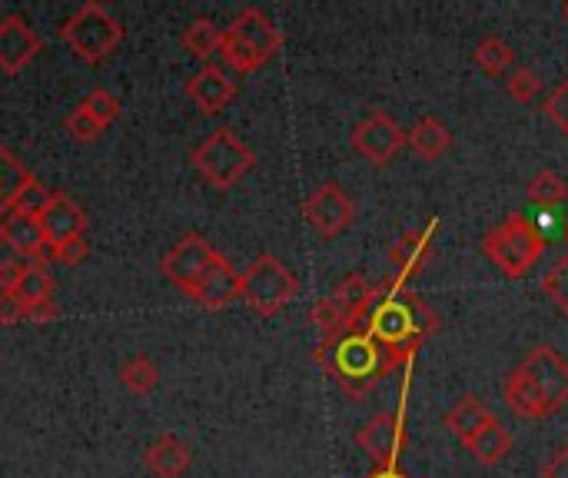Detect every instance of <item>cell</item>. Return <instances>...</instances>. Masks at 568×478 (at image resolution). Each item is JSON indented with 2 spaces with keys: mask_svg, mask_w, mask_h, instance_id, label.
I'll return each mask as SVG.
<instances>
[{
  "mask_svg": "<svg viewBox=\"0 0 568 478\" xmlns=\"http://www.w3.org/2000/svg\"><path fill=\"white\" fill-rule=\"evenodd\" d=\"M213 256H216V250L206 243L200 232H187L180 243L163 256L160 269H163V276L169 282L190 295V289L200 282V276L206 273V266H210Z\"/></svg>",
  "mask_w": 568,
  "mask_h": 478,
  "instance_id": "13",
  "label": "cell"
},
{
  "mask_svg": "<svg viewBox=\"0 0 568 478\" xmlns=\"http://www.w3.org/2000/svg\"><path fill=\"white\" fill-rule=\"evenodd\" d=\"M40 47H43V40L24 17L11 14L0 21V71L4 74H21L40 53Z\"/></svg>",
  "mask_w": 568,
  "mask_h": 478,
  "instance_id": "16",
  "label": "cell"
},
{
  "mask_svg": "<svg viewBox=\"0 0 568 478\" xmlns=\"http://www.w3.org/2000/svg\"><path fill=\"white\" fill-rule=\"evenodd\" d=\"M84 110L97 120V124L100 127H110L113 124V120H117L121 116V100L117 97H113L106 87H97V90H90V97L84 100Z\"/></svg>",
  "mask_w": 568,
  "mask_h": 478,
  "instance_id": "32",
  "label": "cell"
},
{
  "mask_svg": "<svg viewBox=\"0 0 568 478\" xmlns=\"http://www.w3.org/2000/svg\"><path fill=\"white\" fill-rule=\"evenodd\" d=\"M526 197L532 206L539 210H555L568 200V184H565V176L558 169H539L532 179H529V187H526Z\"/></svg>",
  "mask_w": 568,
  "mask_h": 478,
  "instance_id": "25",
  "label": "cell"
},
{
  "mask_svg": "<svg viewBox=\"0 0 568 478\" xmlns=\"http://www.w3.org/2000/svg\"><path fill=\"white\" fill-rule=\"evenodd\" d=\"M505 90L516 103H535V97L542 93V77L532 67H513L505 74Z\"/></svg>",
  "mask_w": 568,
  "mask_h": 478,
  "instance_id": "31",
  "label": "cell"
},
{
  "mask_svg": "<svg viewBox=\"0 0 568 478\" xmlns=\"http://www.w3.org/2000/svg\"><path fill=\"white\" fill-rule=\"evenodd\" d=\"M37 223L43 229V239H50V243H67L74 236H84L87 213L67 193H53L47 210L37 216Z\"/></svg>",
  "mask_w": 568,
  "mask_h": 478,
  "instance_id": "18",
  "label": "cell"
},
{
  "mask_svg": "<svg viewBox=\"0 0 568 478\" xmlns=\"http://www.w3.org/2000/svg\"><path fill=\"white\" fill-rule=\"evenodd\" d=\"M561 21L568 24V0H565V4H561Z\"/></svg>",
  "mask_w": 568,
  "mask_h": 478,
  "instance_id": "43",
  "label": "cell"
},
{
  "mask_svg": "<svg viewBox=\"0 0 568 478\" xmlns=\"http://www.w3.org/2000/svg\"><path fill=\"white\" fill-rule=\"evenodd\" d=\"M436 229H439V219H429L422 229H409V232H403L400 239L392 243V250H389V263L395 266V279H400L403 286H409V279H416V276H422L426 273V266H429V260H432V236H436Z\"/></svg>",
  "mask_w": 568,
  "mask_h": 478,
  "instance_id": "14",
  "label": "cell"
},
{
  "mask_svg": "<svg viewBox=\"0 0 568 478\" xmlns=\"http://www.w3.org/2000/svg\"><path fill=\"white\" fill-rule=\"evenodd\" d=\"M505 405L519 418H548L568 405V358L555 345H535L505 379Z\"/></svg>",
  "mask_w": 568,
  "mask_h": 478,
  "instance_id": "2",
  "label": "cell"
},
{
  "mask_svg": "<svg viewBox=\"0 0 568 478\" xmlns=\"http://www.w3.org/2000/svg\"><path fill=\"white\" fill-rule=\"evenodd\" d=\"M53 289H56V286H53L50 269L30 263L27 273H24V279H21L17 289H14V295L21 299L24 306H34V303H43V299H53Z\"/></svg>",
  "mask_w": 568,
  "mask_h": 478,
  "instance_id": "29",
  "label": "cell"
},
{
  "mask_svg": "<svg viewBox=\"0 0 568 478\" xmlns=\"http://www.w3.org/2000/svg\"><path fill=\"white\" fill-rule=\"evenodd\" d=\"M313 358L350 399L369 395L392 373L386 352L363 329H350V332H339L332 339H319Z\"/></svg>",
  "mask_w": 568,
  "mask_h": 478,
  "instance_id": "3",
  "label": "cell"
},
{
  "mask_svg": "<svg viewBox=\"0 0 568 478\" xmlns=\"http://www.w3.org/2000/svg\"><path fill=\"white\" fill-rule=\"evenodd\" d=\"M27 273V263L21 260H0V292H14L17 282L24 279Z\"/></svg>",
  "mask_w": 568,
  "mask_h": 478,
  "instance_id": "38",
  "label": "cell"
},
{
  "mask_svg": "<svg viewBox=\"0 0 568 478\" xmlns=\"http://www.w3.org/2000/svg\"><path fill=\"white\" fill-rule=\"evenodd\" d=\"M485 260L508 279H522L545 253V236L526 213H508L482 236Z\"/></svg>",
  "mask_w": 568,
  "mask_h": 478,
  "instance_id": "4",
  "label": "cell"
},
{
  "mask_svg": "<svg viewBox=\"0 0 568 478\" xmlns=\"http://www.w3.org/2000/svg\"><path fill=\"white\" fill-rule=\"evenodd\" d=\"M366 478H409L406 471H400V465H395V468H373Z\"/></svg>",
  "mask_w": 568,
  "mask_h": 478,
  "instance_id": "42",
  "label": "cell"
},
{
  "mask_svg": "<svg viewBox=\"0 0 568 478\" xmlns=\"http://www.w3.org/2000/svg\"><path fill=\"white\" fill-rule=\"evenodd\" d=\"M472 60H476V67H479L485 77H502V74L513 71V64H516V50L508 47L505 37H498V34H485V37L476 43Z\"/></svg>",
  "mask_w": 568,
  "mask_h": 478,
  "instance_id": "24",
  "label": "cell"
},
{
  "mask_svg": "<svg viewBox=\"0 0 568 478\" xmlns=\"http://www.w3.org/2000/svg\"><path fill=\"white\" fill-rule=\"evenodd\" d=\"M0 236H4V243L11 250H17L21 256H30V260L43 243V229H40L37 216H24V213H8L0 219Z\"/></svg>",
  "mask_w": 568,
  "mask_h": 478,
  "instance_id": "22",
  "label": "cell"
},
{
  "mask_svg": "<svg viewBox=\"0 0 568 478\" xmlns=\"http://www.w3.org/2000/svg\"><path fill=\"white\" fill-rule=\"evenodd\" d=\"M279 47H282V30L260 8H247L219 34V53L226 67H233L237 74L260 71Z\"/></svg>",
  "mask_w": 568,
  "mask_h": 478,
  "instance_id": "5",
  "label": "cell"
},
{
  "mask_svg": "<svg viewBox=\"0 0 568 478\" xmlns=\"http://www.w3.org/2000/svg\"><path fill=\"white\" fill-rule=\"evenodd\" d=\"M64 127H67V134H71L77 143H93V140L103 134V127H100L97 120H93V116L84 110V103H80V106H77V110H74V113L64 120Z\"/></svg>",
  "mask_w": 568,
  "mask_h": 478,
  "instance_id": "34",
  "label": "cell"
},
{
  "mask_svg": "<svg viewBox=\"0 0 568 478\" xmlns=\"http://www.w3.org/2000/svg\"><path fill=\"white\" fill-rule=\"evenodd\" d=\"M87 239L84 236H74L67 239V243H56V263H64V266H80L87 260Z\"/></svg>",
  "mask_w": 568,
  "mask_h": 478,
  "instance_id": "36",
  "label": "cell"
},
{
  "mask_svg": "<svg viewBox=\"0 0 568 478\" xmlns=\"http://www.w3.org/2000/svg\"><path fill=\"white\" fill-rule=\"evenodd\" d=\"M539 478H568V442L542 465Z\"/></svg>",
  "mask_w": 568,
  "mask_h": 478,
  "instance_id": "39",
  "label": "cell"
},
{
  "mask_svg": "<svg viewBox=\"0 0 568 478\" xmlns=\"http://www.w3.org/2000/svg\"><path fill=\"white\" fill-rule=\"evenodd\" d=\"M0 247H4V236H0Z\"/></svg>",
  "mask_w": 568,
  "mask_h": 478,
  "instance_id": "44",
  "label": "cell"
},
{
  "mask_svg": "<svg viewBox=\"0 0 568 478\" xmlns=\"http://www.w3.org/2000/svg\"><path fill=\"white\" fill-rule=\"evenodd\" d=\"M466 449L472 452V458L479 462V465H498L508 452H513V432H508L498 418H492V423L485 426V429H479L469 442H466Z\"/></svg>",
  "mask_w": 568,
  "mask_h": 478,
  "instance_id": "23",
  "label": "cell"
},
{
  "mask_svg": "<svg viewBox=\"0 0 568 478\" xmlns=\"http://www.w3.org/2000/svg\"><path fill=\"white\" fill-rule=\"evenodd\" d=\"M30 173H27V166L0 143V219L8 216V210H11V200H14V193L21 190V184L27 179Z\"/></svg>",
  "mask_w": 568,
  "mask_h": 478,
  "instance_id": "26",
  "label": "cell"
},
{
  "mask_svg": "<svg viewBox=\"0 0 568 478\" xmlns=\"http://www.w3.org/2000/svg\"><path fill=\"white\" fill-rule=\"evenodd\" d=\"M190 462H193V452L177 436H163L147 449V468L153 478H184Z\"/></svg>",
  "mask_w": 568,
  "mask_h": 478,
  "instance_id": "21",
  "label": "cell"
},
{
  "mask_svg": "<svg viewBox=\"0 0 568 478\" xmlns=\"http://www.w3.org/2000/svg\"><path fill=\"white\" fill-rule=\"evenodd\" d=\"M21 319H27V306L14 292H0V326H17Z\"/></svg>",
  "mask_w": 568,
  "mask_h": 478,
  "instance_id": "37",
  "label": "cell"
},
{
  "mask_svg": "<svg viewBox=\"0 0 568 478\" xmlns=\"http://www.w3.org/2000/svg\"><path fill=\"white\" fill-rule=\"evenodd\" d=\"M542 289L548 292L552 303L568 316V256H561V260L542 276Z\"/></svg>",
  "mask_w": 568,
  "mask_h": 478,
  "instance_id": "33",
  "label": "cell"
},
{
  "mask_svg": "<svg viewBox=\"0 0 568 478\" xmlns=\"http://www.w3.org/2000/svg\"><path fill=\"white\" fill-rule=\"evenodd\" d=\"M61 37L84 64H103L124 40V27L103 4H84L74 17L64 21Z\"/></svg>",
  "mask_w": 568,
  "mask_h": 478,
  "instance_id": "7",
  "label": "cell"
},
{
  "mask_svg": "<svg viewBox=\"0 0 568 478\" xmlns=\"http://www.w3.org/2000/svg\"><path fill=\"white\" fill-rule=\"evenodd\" d=\"M56 316H61V306H56L53 299H43V303L27 306V319L30 323H53Z\"/></svg>",
  "mask_w": 568,
  "mask_h": 478,
  "instance_id": "40",
  "label": "cell"
},
{
  "mask_svg": "<svg viewBox=\"0 0 568 478\" xmlns=\"http://www.w3.org/2000/svg\"><path fill=\"white\" fill-rule=\"evenodd\" d=\"M240 289H243V276L216 253V256L210 260L206 273L200 276V282L190 289V299H197V303L206 306V310H223V306L237 303Z\"/></svg>",
  "mask_w": 568,
  "mask_h": 478,
  "instance_id": "15",
  "label": "cell"
},
{
  "mask_svg": "<svg viewBox=\"0 0 568 478\" xmlns=\"http://www.w3.org/2000/svg\"><path fill=\"white\" fill-rule=\"evenodd\" d=\"M187 97H190L206 116H213V113L226 110V103H230V100L237 97V80H230V74H226L223 67L206 64L200 74H193V77L187 80Z\"/></svg>",
  "mask_w": 568,
  "mask_h": 478,
  "instance_id": "17",
  "label": "cell"
},
{
  "mask_svg": "<svg viewBox=\"0 0 568 478\" xmlns=\"http://www.w3.org/2000/svg\"><path fill=\"white\" fill-rule=\"evenodd\" d=\"M492 418H495L492 408H489L479 395L466 392V395H459L456 402H452V408L442 415V426L466 445L479 429H485V426L492 423Z\"/></svg>",
  "mask_w": 568,
  "mask_h": 478,
  "instance_id": "19",
  "label": "cell"
},
{
  "mask_svg": "<svg viewBox=\"0 0 568 478\" xmlns=\"http://www.w3.org/2000/svg\"><path fill=\"white\" fill-rule=\"evenodd\" d=\"M34 263H37V266H43V269H47V266H53V263H56V243H50V239H43L40 250L34 253Z\"/></svg>",
  "mask_w": 568,
  "mask_h": 478,
  "instance_id": "41",
  "label": "cell"
},
{
  "mask_svg": "<svg viewBox=\"0 0 568 478\" xmlns=\"http://www.w3.org/2000/svg\"><path fill=\"white\" fill-rule=\"evenodd\" d=\"M121 382L134 395H150L160 382V369L150 363L147 355H134L130 363H124V369H121Z\"/></svg>",
  "mask_w": 568,
  "mask_h": 478,
  "instance_id": "27",
  "label": "cell"
},
{
  "mask_svg": "<svg viewBox=\"0 0 568 478\" xmlns=\"http://www.w3.org/2000/svg\"><path fill=\"white\" fill-rule=\"evenodd\" d=\"M193 166L213 190H230L256 166V153L230 127H219L193 150Z\"/></svg>",
  "mask_w": 568,
  "mask_h": 478,
  "instance_id": "6",
  "label": "cell"
},
{
  "mask_svg": "<svg viewBox=\"0 0 568 478\" xmlns=\"http://www.w3.org/2000/svg\"><path fill=\"white\" fill-rule=\"evenodd\" d=\"M356 445L373 458L376 468H395L400 455L409 445L406 432V402H400L395 412H379L356 432Z\"/></svg>",
  "mask_w": 568,
  "mask_h": 478,
  "instance_id": "10",
  "label": "cell"
},
{
  "mask_svg": "<svg viewBox=\"0 0 568 478\" xmlns=\"http://www.w3.org/2000/svg\"><path fill=\"white\" fill-rule=\"evenodd\" d=\"M359 329L376 339V345L389 358V369L395 373L409 366L419 345L442 329V316L422 295L409 292V286H403L395 276H386L373 282V303Z\"/></svg>",
  "mask_w": 568,
  "mask_h": 478,
  "instance_id": "1",
  "label": "cell"
},
{
  "mask_svg": "<svg viewBox=\"0 0 568 478\" xmlns=\"http://www.w3.org/2000/svg\"><path fill=\"white\" fill-rule=\"evenodd\" d=\"M219 27L206 17H197L187 30H184V47L197 56V60H210L213 53H219Z\"/></svg>",
  "mask_w": 568,
  "mask_h": 478,
  "instance_id": "28",
  "label": "cell"
},
{
  "mask_svg": "<svg viewBox=\"0 0 568 478\" xmlns=\"http://www.w3.org/2000/svg\"><path fill=\"white\" fill-rule=\"evenodd\" d=\"M369 303H373V282L359 273H350L326 299H319L310 316H313V326L319 329V336L332 339L339 332L359 329Z\"/></svg>",
  "mask_w": 568,
  "mask_h": 478,
  "instance_id": "8",
  "label": "cell"
},
{
  "mask_svg": "<svg viewBox=\"0 0 568 478\" xmlns=\"http://www.w3.org/2000/svg\"><path fill=\"white\" fill-rule=\"evenodd\" d=\"M50 190L40 184L37 176H27L24 184H21V190L14 193V200H11V210L8 213H24V216H40L43 210H47V203H50Z\"/></svg>",
  "mask_w": 568,
  "mask_h": 478,
  "instance_id": "30",
  "label": "cell"
},
{
  "mask_svg": "<svg viewBox=\"0 0 568 478\" xmlns=\"http://www.w3.org/2000/svg\"><path fill=\"white\" fill-rule=\"evenodd\" d=\"M296 292H300L296 273H293L287 263H282V260L263 253V256L243 273L240 299H243V303H247L253 313H260V316H276L282 306L293 303Z\"/></svg>",
  "mask_w": 568,
  "mask_h": 478,
  "instance_id": "9",
  "label": "cell"
},
{
  "mask_svg": "<svg viewBox=\"0 0 568 478\" xmlns=\"http://www.w3.org/2000/svg\"><path fill=\"white\" fill-rule=\"evenodd\" d=\"M303 216H306V223H310L319 236L336 239L339 232H346V229L353 226V219H356V203H353V197H350L343 187H339V184H323V187H316V190L306 197Z\"/></svg>",
  "mask_w": 568,
  "mask_h": 478,
  "instance_id": "12",
  "label": "cell"
},
{
  "mask_svg": "<svg viewBox=\"0 0 568 478\" xmlns=\"http://www.w3.org/2000/svg\"><path fill=\"white\" fill-rule=\"evenodd\" d=\"M565 243H568V232H565Z\"/></svg>",
  "mask_w": 568,
  "mask_h": 478,
  "instance_id": "45",
  "label": "cell"
},
{
  "mask_svg": "<svg viewBox=\"0 0 568 478\" xmlns=\"http://www.w3.org/2000/svg\"><path fill=\"white\" fill-rule=\"evenodd\" d=\"M542 110H545V116L552 120V124H555V127H558V130L568 137V77H565V80H561L555 90H552V97L545 100V106H542Z\"/></svg>",
  "mask_w": 568,
  "mask_h": 478,
  "instance_id": "35",
  "label": "cell"
},
{
  "mask_svg": "<svg viewBox=\"0 0 568 478\" xmlns=\"http://www.w3.org/2000/svg\"><path fill=\"white\" fill-rule=\"evenodd\" d=\"M406 147L422 163H439L452 150V130L442 124L439 116L426 113V116H419V124L413 130H406Z\"/></svg>",
  "mask_w": 568,
  "mask_h": 478,
  "instance_id": "20",
  "label": "cell"
},
{
  "mask_svg": "<svg viewBox=\"0 0 568 478\" xmlns=\"http://www.w3.org/2000/svg\"><path fill=\"white\" fill-rule=\"evenodd\" d=\"M353 150L369 160L373 166H386L395 160V153H400L406 147V130L400 127V120H395L392 113L386 110H373L363 124L353 127Z\"/></svg>",
  "mask_w": 568,
  "mask_h": 478,
  "instance_id": "11",
  "label": "cell"
}]
</instances>
